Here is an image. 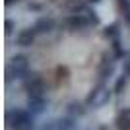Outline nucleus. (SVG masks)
Here are the masks:
<instances>
[{
    "mask_svg": "<svg viewBox=\"0 0 130 130\" xmlns=\"http://www.w3.org/2000/svg\"><path fill=\"white\" fill-rule=\"evenodd\" d=\"M47 105H49V101L45 99V95H27V109H29L35 117L45 113V111H47Z\"/></svg>",
    "mask_w": 130,
    "mask_h": 130,
    "instance_id": "obj_6",
    "label": "nucleus"
},
{
    "mask_svg": "<svg viewBox=\"0 0 130 130\" xmlns=\"http://www.w3.org/2000/svg\"><path fill=\"white\" fill-rule=\"evenodd\" d=\"M115 62H117V58H115L113 54L109 56L107 53L101 56V64H99L97 68V76H99V82H107V78H111L115 74Z\"/></svg>",
    "mask_w": 130,
    "mask_h": 130,
    "instance_id": "obj_5",
    "label": "nucleus"
},
{
    "mask_svg": "<svg viewBox=\"0 0 130 130\" xmlns=\"http://www.w3.org/2000/svg\"><path fill=\"white\" fill-rule=\"evenodd\" d=\"M91 25V20L86 12H72L62 20V27H66L68 31H86Z\"/></svg>",
    "mask_w": 130,
    "mask_h": 130,
    "instance_id": "obj_3",
    "label": "nucleus"
},
{
    "mask_svg": "<svg viewBox=\"0 0 130 130\" xmlns=\"http://www.w3.org/2000/svg\"><path fill=\"white\" fill-rule=\"evenodd\" d=\"M6 126L16 130H27L35 126V115L29 109H12L6 111Z\"/></svg>",
    "mask_w": 130,
    "mask_h": 130,
    "instance_id": "obj_1",
    "label": "nucleus"
},
{
    "mask_svg": "<svg viewBox=\"0 0 130 130\" xmlns=\"http://www.w3.org/2000/svg\"><path fill=\"white\" fill-rule=\"evenodd\" d=\"M117 128H130V119H128V113H120L117 117Z\"/></svg>",
    "mask_w": 130,
    "mask_h": 130,
    "instance_id": "obj_16",
    "label": "nucleus"
},
{
    "mask_svg": "<svg viewBox=\"0 0 130 130\" xmlns=\"http://www.w3.org/2000/svg\"><path fill=\"white\" fill-rule=\"evenodd\" d=\"M29 56L27 54H16L12 62L6 68V82L10 84L12 80H20L23 82L27 76H29Z\"/></svg>",
    "mask_w": 130,
    "mask_h": 130,
    "instance_id": "obj_2",
    "label": "nucleus"
},
{
    "mask_svg": "<svg viewBox=\"0 0 130 130\" xmlns=\"http://www.w3.org/2000/svg\"><path fill=\"white\" fill-rule=\"evenodd\" d=\"M84 107H87L86 103H70V107L66 109L70 115H74V117H82V115L86 113V109Z\"/></svg>",
    "mask_w": 130,
    "mask_h": 130,
    "instance_id": "obj_15",
    "label": "nucleus"
},
{
    "mask_svg": "<svg viewBox=\"0 0 130 130\" xmlns=\"http://www.w3.org/2000/svg\"><path fill=\"white\" fill-rule=\"evenodd\" d=\"M4 2H6V6H12L14 2H20V0H4Z\"/></svg>",
    "mask_w": 130,
    "mask_h": 130,
    "instance_id": "obj_21",
    "label": "nucleus"
},
{
    "mask_svg": "<svg viewBox=\"0 0 130 130\" xmlns=\"http://www.w3.org/2000/svg\"><path fill=\"white\" fill-rule=\"evenodd\" d=\"M56 74H58V80H68V74H70V72H68L66 66H58V68H56Z\"/></svg>",
    "mask_w": 130,
    "mask_h": 130,
    "instance_id": "obj_17",
    "label": "nucleus"
},
{
    "mask_svg": "<svg viewBox=\"0 0 130 130\" xmlns=\"http://www.w3.org/2000/svg\"><path fill=\"white\" fill-rule=\"evenodd\" d=\"M128 80H130V78L126 76V74H122L119 80L115 82V87H113V93H115V95H120V93H122V89L128 86Z\"/></svg>",
    "mask_w": 130,
    "mask_h": 130,
    "instance_id": "obj_14",
    "label": "nucleus"
},
{
    "mask_svg": "<svg viewBox=\"0 0 130 130\" xmlns=\"http://www.w3.org/2000/svg\"><path fill=\"white\" fill-rule=\"evenodd\" d=\"M43 128H64V130H70V128H76V122H74V119H60V120H54V124H43Z\"/></svg>",
    "mask_w": 130,
    "mask_h": 130,
    "instance_id": "obj_11",
    "label": "nucleus"
},
{
    "mask_svg": "<svg viewBox=\"0 0 130 130\" xmlns=\"http://www.w3.org/2000/svg\"><path fill=\"white\" fill-rule=\"evenodd\" d=\"M35 37H37V33L33 31V27L20 29V31L16 33V45H18V47H22V49L31 47V45L35 43Z\"/></svg>",
    "mask_w": 130,
    "mask_h": 130,
    "instance_id": "obj_7",
    "label": "nucleus"
},
{
    "mask_svg": "<svg viewBox=\"0 0 130 130\" xmlns=\"http://www.w3.org/2000/svg\"><path fill=\"white\" fill-rule=\"evenodd\" d=\"M111 54H113L117 60H126V58H128V51L122 47L120 37H117V39L111 41Z\"/></svg>",
    "mask_w": 130,
    "mask_h": 130,
    "instance_id": "obj_10",
    "label": "nucleus"
},
{
    "mask_svg": "<svg viewBox=\"0 0 130 130\" xmlns=\"http://www.w3.org/2000/svg\"><path fill=\"white\" fill-rule=\"evenodd\" d=\"M99 2H101V0H87V4H91V6L93 4H99Z\"/></svg>",
    "mask_w": 130,
    "mask_h": 130,
    "instance_id": "obj_22",
    "label": "nucleus"
},
{
    "mask_svg": "<svg viewBox=\"0 0 130 130\" xmlns=\"http://www.w3.org/2000/svg\"><path fill=\"white\" fill-rule=\"evenodd\" d=\"M29 10L39 12V10H43V4H29Z\"/></svg>",
    "mask_w": 130,
    "mask_h": 130,
    "instance_id": "obj_20",
    "label": "nucleus"
},
{
    "mask_svg": "<svg viewBox=\"0 0 130 130\" xmlns=\"http://www.w3.org/2000/svg\"><path fill=\"white\" fill-rule=\"evenodd\" d=\"M124 64H122V74H126V76L130 78V58H126V60H122Z\"/></svg>",
    "mask_w": 130,
    "mask_h": 130,
    "instance_id": "obj_19",
    "label": "nucleus"
},
{
    "mask_svg": "<svg viewBox=\"0 0 130 130\" xmlns=\"http://www.w3.org/2000/svg\"><path fill=\"white\" fill-rule=\"evenodd\" d=\"M117 4H119L120 16L124 18V22L128 23V27H130V0H117Z\"/></svg>",
    "mask_w": 130,
    "mask_h": 130,
    "instance_id": "obj_13",
    "label": "nucleus"
},
{
    "mask_svg": "<svg viewBox=\"0 0 130 130\" xmlns=\"http://www.w3.org/2000/svg\"><path fill=\"white\" fill-rule=\"evenodd\" d=\"M12 33H14V22L8 18V20H6V37H10Z\"/></svg>",
    "mask_w": 130,
    "mask_h": 130,
    "instance_id": "obj_18",
    "label": "nucleus"
},
{
    "mask_svg": "<svg viewBox=\"0 0 130 130\" xmlns=\"http://www.w3.org/2000/svg\"><path fill=\"white\" fill-rule=\"evenodd\" d=\"M31 27H33V31L37 33V35H43V33H51V31H53L54 27H56V22H54L53 18L43 16V18H39Z\"/></svg>",
    "mask_w": 130,
    "mask_h": 130,
    "instance_id": "obj_8",
    "label": "nucleus"
},
{
    "mask_svg": "<svg viewBox=\"0 0 130 130\" xmlns=\"http://www.w3.org/2000/svg\"><path fill=\"white\" fill-rule=\"evenodd\" d=\"M105 89H107V84H105V82H97V86L89 91V95L86 97V101H84V103H86L87 107H91V105H99V103H101L99 95H101Z\"/></svg>",
    "mask_w": 130,
    "mask_h": 130,
    "instance_id": "obj_9",
    "label": "nucleus"
},
{
    "mask_svg": "<svg viewBox=\"0 0 130 130\" xmlns=\"http://www.w3.org/2000/svg\"><path fill=\"white\" fill-rule=\"evenodd\" d=\"M22 86H23L27 95H43L45 93V80L39 76V74H35V72H31V74L22 82Z\"/></svg>",
    "mask_w": 130,
    "mask_h": 130,
    "instance_id": "obj_4",
    "label": "nucleus"
},
{
    "mask_svg": "<svg viewBox=\"0 0 130 130\" xmlns=\"http://www.w3.org/2000/svg\"><path fill=\"white\" fill-rule=\"evenodd\" d=\"M101 33H103V37H105V39L113 41V39L120 37V27H119V23H111V25H105Z\"/></svg>",
    "mask_w": 130,
    "mask_h": 130,
    "instance_id": "obj_12",
    "label": "nucleus"
}]
</instances>
